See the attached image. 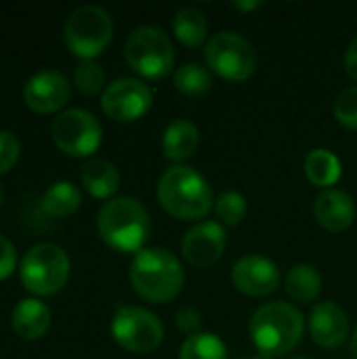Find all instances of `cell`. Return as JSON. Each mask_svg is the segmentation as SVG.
Segmentation results:
<instances>
[{"instance_id":"23","label":"cell","mask_w":357,"mask_h":359,"mask_svg":"<svg viewBox=\"0 0 357 359\" xmlns=\"http://www.w3.org/2000/svg\"><path fill=\"white\" fill-rule=\"evenodd\" d=\"M82 204L80 189L69 181L53 183L42 196V210L50 217H72Z\"/></svg>"},{"instance_id":"15","label":"cell","mask_w":357,"mask_h":359,"mask_svg":"<svg viewBox=\"0 0 357 359\" xmlns=\"http://www.w3.org/2000/svg\"><path fill=\"white\" fill-rule=\"evenodd\" d=\"M309 337L322 349H339L351 332L345 309L332 301L318 303L309 313Z\"/></svg>"},{"instance_id":"16","label":"cell","mask_w":357,"mask_h":359,"mask_svg":"<svg viewBox=\"0 0 357 359\" xmlns=\"http://www.w3.org/2000/svg\"><path fill=\"white\" fill-rule=\"evenodd\" d=\"M314 215L326 231H347L356 221V202L343 189H324L314 202Z\"/></svg>"},{"instance_id":"31","label":"cell","mask_w":357,"mask_h":359,"mask_svg":"<svg viewBox=\"0 0 357 359\" xmlns=\"http://www.w3.org/2000/svg\"><path fill=\"white\" fill-rule=\"evenodd\" d=\"M17 265V250L8 238L0 233V280H6Z\"/></svg>"},{"instance_id":"18","label":"cell","mask_w":357,"mask_h":359,"mask_svg":"<svg viewBox=\"0 0 357 359\" xmlns=\"http://www.w3.org/2000/svg\"><path fill=\"white\" fill-rule=\"evenodd\" d=\"M200 145V130L191 120H175L166 126L162 137V151L168 162L181 164L191 158Z\"/></svg>"},{"instance_id":"17","label":"cell","mask_w":357,"mask_h":359,"mask_svg":"<svg viewBox=\"0 0 357 359\" xmlns=\"http://www.w3.org/2000/svg\"><path fill=\"white\" fill-rule=\"evenodd\" d=\"M11 326L17 337L36 341L50 328V309L40 299H23L11 313Z\"/></svg>"},{"instance_id":"4","label":"cell","mask_w":357,"mask_h":359,"mask_svg":"<svg viewBox=\"0 0 357 359\" xmlns=\"http://www.w3.org/2000/svg\"><path fill=\"white\" fill-rule=\"evenodd\" d=\"M248 332L259 353L280 358L290 353L301 343L305 320L295 305L276 301L259 307L252 313Z\"/></svg>"},{"instance_id":"20","label":"cell","mask_w":357,"mask_h":359,"mask_svg":"<svg viewBox=\"0 0 357 359\" xmlns=\"http://www.w3.org/2000/svg\"><path fill=\"white\" fill-rule=\"evenodd\" d=\"M322 286H324V280L320 276V271L309 265V263H299L295 265L288 276H286V294L299 303V305H309V303H316L322 294Z\"/></svg>"},{"instance_id":"33","label":"cell","mask_w":357,"mask_h":359,"mask_svg":"<svg viewBox=\"0 0 357 359\" xmlns=\"http://www.w3.org/2000/svg\"><path fill=\"white\" fill-rule=\"evenodd\" d=\"M231 6H234V8H238V11H255V8H259V6H261V2H259V0H250V2H234Z\"/></svg>"},{"instance_id":"21","label":"cell","mask_w":357,"mask_h":359,"mask_svg":"<svg viewBox=\"0 0 357 359\" xmlns=\"http://www.w3.org/2000/svg\"><path fill=\"white\" fill-rule=\"evenodd\" d=\"M305 175L311 185L320 189H332L343 177V164L337 154L326 147H316L305 158Z\"/></svg>"},{"instance_id":"1","label":"cell","mask_w":357,"mask_h":359,"mask_svg":"<svg viewBox=\"0 0 357 359\" xmlns=\"http://www.w3.org/2000/svg\"><path fill=\"white\" fill-rule=\"evenodd\" d=\"M130 286L147 303L164 305L177 299L185 286L179 259L166 248H143L130 263Z\"/></svg>"},{"instance_id":"3","label":"cell","mask_w":357,"mask_h":359,"mask_svg":"<svg viewBox=\"0 0 357 359\" xmlns=\"http://www.w3.org/2000/svg\"><path fill=\"white\" fill-rule=\"evenodd\" d=\"M97 229L109 248L137 255L143 250L151 233V219L139 200L130 196H118L101 206L97 215Z\"/></svg>"},{"instance_id":"8","label":"cell","mask_w":357,"mask_h":359,"mask_svg":"<svg viewBox=\"0 0 357 359\" xmlns=\"http://www.w3.org/2000/svg\"><path fill=\"white\" fill-rule=\"evenodd\" d=\"M206 67L229 82H244L257 69V50L238 32H219L204 46Z\"/></svg>"},{"instance_id":"30","label":"cell","mask_w":357,"mask_h":359,"mask_svg":"<svg viewBox=\"0 0 357 359\" xmlns=\"http://www.w3.org/2000/svg\"><path fill=\"white\" fill-rule=\"evenodd\" d=\"M175 326H177L183 334L194 337V334H198L200 328H202V316H200V311H198L196 307L185 305V307H181V309L175 313Z\"/></svg>"},{"instance_id":"5","label":"cell","mask_w":357,"mask_h":359,"mask_svg":"<svg viewBox=\"0 0 357 359\" xmlns=\"http://www.w3.org/2000/svg\"><path fill=\"white\" fill-rule=\"evenodd\" d=\"M124 59L137 76L160 80L166 78L175 67V46L164 29L141 25L126 38Z\"/></svg>"},{"instance_id":"29","label":"cell","mask_w":357,"mask_h":359,"mask_svg":"<svg viewBox=\"0 0 357 359\" xmlns=\"http://www.w3.org/2000/svg\"><path fill=\"white\" fill-rule=\"evenodd\" d=\"M19 151H21L19 139L8 130H0V175L15 166Z\"/></svg>"},{"instance_id":"12","label":"cell","mask_w":357,"mask_h":359,"mask_svg":"<svg viewBox=\"0 0 357 359\" xmlns=\"http://www.w3.org/2000/svg\"><path fill=\"white\" fill-rule=\"evenodd\" d=\"M227 233L217 221H200L181 240V255L187 265L196 269H208L217 265L225 252Z\"/></svg>"},{"instance_id":"11","label":"cell","mask_w":357,"mask_h":359,"mask_svg":"<svg viewBox=\"0 0 357 359\" xmlns=\"http://www.w3.org/2000/svg\"><path fill=\"white\" fill-rule=\"evenodd\" d=\"M154 105L151 88L137 78H118L103 88L101 109L116 122H135Z\"/></svg>"},{"instance_id":"34","label":"cell","mask_w":357,"mask_h":359,"mask_svg":"<svg viewBox=\"0 0 357 359\" xmlns=\"http://www.w3.org/2000/svg\"><path fill=\"white\" fill-rule=\"evenodd\" d=\"M351 355H353V359H357V328L351 337Z\"/></svg>"},{"instance_id":"32","label":"cell","mask_w":357,"mask_h":359,"mask_svg":"<svg viewBox=\"0 0 357 359\" xmlns=\"http://www.w3.org/2000/svg\"><path fill=\"white\" fill-rule=\"evenodd\" d=\"M345 69H347L349 78H353L357 82V36L345 50Z\"/></svg>"},{"instance_id":"9","label":"cell","mask_w":357,"mask_h":359,"mask_svg":"<svg viewBox=\"0 0 357 359\" xmlns=\"http://www.w3.org/2000/svg\"><path fill=\"white\" fill-rule=\"evenodd\" d=\"M112 337L128 353L145 355L156 351L164 341V326L160 318L135 305H120L112 318Z\"/></svg>"},{"instance_id":"6","label":"cell","mask_w":357,"mask_h":359,"mask_svg":"<svg viewBox=\"0 0 357 359\" xmlns=\"http://www.w3.org/2000/svg\"><path fill=\"white\" fill-rule=\"evenodd\" d=\"M114 38L112 15L97 4L78 6L65 21L63 40L65 46L82 61L99 57Z\"/></svg>"},{"instance_id":"13","label":"cell","mask_w":357,"mask_h":359,"mask_svg":"<svg viewBox=\"0 0 357 359\" xmlns=\"http://www.w3.org/2000/svg\"><path fill=\"white\" fill-rule=\"evenodd\" d=\"M278 265L263 255H246L238 259L231 267V284L246 297L263 299L278 290L280 286Z\"/></svg>"},{"instance_id":"25","label":"cell","mask_w":357,"mask_h":359,"mask_svg":"<svg viewBox=\"0 0 357 359\" xmlns=\"http://www.w3.org/2000/svg\"><path fill=\"white\" fill-rule=\"evenodd\" d=\"M179 359H227V347L217 334L198 332L183 341Z\"/></svg>"},{"instance_id":"28","label":"cell","mask_w":357,"mask_h":359,"mask_svg":"<svg viewBox=\"0 0 357 359\" xmlns=\"http://www.w3.org/2000/svg\"><path fill=\"white\" fill-rule=\"evenodd\" d=\"M335 118L349 130H357V86L345 88L335 99Z\"/></svg>"},{"instance_id":"36","label":"cell","mask_w":357,"mask_h":359,"mask_svg":"<svg viewBox=\"0 0 357 359\" xmlns=\"http://www.w3.org/2000/svg\"><path fill=\"white\" fill-rule=\"evenodd\" d=\"M2 198H4V191H2V185H0V204H2Z\"/></svg>"},{"instance_id":"22","label":"cell","mask_w":357,"mask_h":359,"mask_svg":"<svg viewBox=\"0 0 357 359\" xmlns=\"http://www.w3.org/2000/svg\"><path fill=\"white\" fill-rule=\"evenodd\" d=\"M173 34L183 46L198 48L204 44V40L208 36V21H206L204 13L198 11L196 6H185V8L177 11L173 17Z\"/></svg>"},{"instance_id":"7","label":"cell","mask_w":357,"mask_h":359,"mask_svg":"<svg viewBox=\"0 0 357 359\" xmlns=\"http://www.w3.org/2000/svg\"><path fill=\"white\" fill-rule=\"evenodd\" d=\"M19 276L27 292L36 297H53L69 278V257L57 244H36L23 255Z\"/></svg>"},{"instance_id":"2","label":"cell","mask_w":357,"mask_h":359,"mask_svg":"<svg viewBox=\"0 0 357 359\" xmlns=\"http://www.w3.org/2000/svg\"><path fill=\"white\" fill-rule=\"evenodd\" d=\"M158 202L179 221H202L215 206L208 181L189 166L175 164L158 181Z\"/></svg>"},{"instance_id":"14","label":"cell","mask_w":357,"mask_h":359,"mask_svg":"<svg viewBox=\"0 0 357 359\" xmlns=\"http://www.w3.org/2000/svg\"><path fill=\"white\" fill-rule=\"evenodd\" d=\"M72 95L69 80L57 69L36 72L23 86V103L36 114L59 111Z\"/></svg>"},{"instance_id":"35","label":"cell","mask_w":357,"mask_h":359,"mask_svg":"<svg viewBox=\"0 0 357 359\" xmlns=\"http://www.w3.org/2000/svg\"><path fill=\"white\" fill-rule=\"evenodd\" d=\"M240 359H274V358H269V355H263V353H259V355H248V358H240Z\"/></svg>"},{"instance_id":"24","label":"cell","mask_w":357,"mask_h":359,"mask_svg":"<svg viewBox=\"0 0 357 359\" xmlns=\"http://www.w3.org/2000/svg\"><path fill=\"white\" fill-rule=\"evenodd\" d=\"M175 88L185 97H204L213 88V74L202 63H183L173 74Z\"/></svg>"},{"instance_id":"26","label":"cell","mask_w":357,"mask_h":359,"mask_svg":"<svg viewBox=\"0 0 357 359\" xmlns=\"http://www.w3.org/2000/svg\"><path fill=\"white\" fill-rule=\"evenodd\" d=\"M213 210H215V215H217V219H219L221 225H225V227H236V225H240V223L244 221L248 206H246V198H244L240 191L229 189V191H223V194L215 200Z\"/></svg>"},{"instance_id":"27","label":"cell","mask_w":357,"mask_h":359,"mask_svg":"<svg viewBox=\"0 0 357 359\" xmlns=\"http://www.w3.org/2000/svg\"><path fill=\"white\" fill-rule=\"evenodd\" d=\"M74 84L82 95H97L105 84V72L95 61H80L74 69Z\"/></svg>"},{"instance_id":"37","label":"cell","mask_w":357,"mask_h":359,"mask_svg":"<svg viewBox=\"0 0 357 359\" xmlns=\"http://www.w3.org/2000/svg\"><path fill=\"white\" fill-rule=\"evenodd\" d=\"M290 359H311V358H305V355H295V358Z\"/></svg>"},{"instance_id":"19","label":"cell","mask_w":357,"mask_h":359,"mask_svg":"<svg viewBox=\"0 0 357 359\" xmlns=\"http://www.w3.org/2000/svg\"><path fill=\"white\" fill-rule=\"evenodd\" d=\"M80 181L84 189L97 200H112L120 189V172L105 158H90L80 168Z\"/></svg>"},{"instance_id":"10","label":"cell","mask_w":357,"mask_h":359,"mask_svg":"<svg viewBox=\"0 0 357 359\" xmlns=\"http://www.w3.org/2000/svg\"><path fill=\"white\" fill-rule=\"evenodd\" d=\"M50 135L55 145L72 158L93 156L103 141V128L99 120L90 111L80 107L61 111L53 120Z\"/></svg>"}]
</instances>
